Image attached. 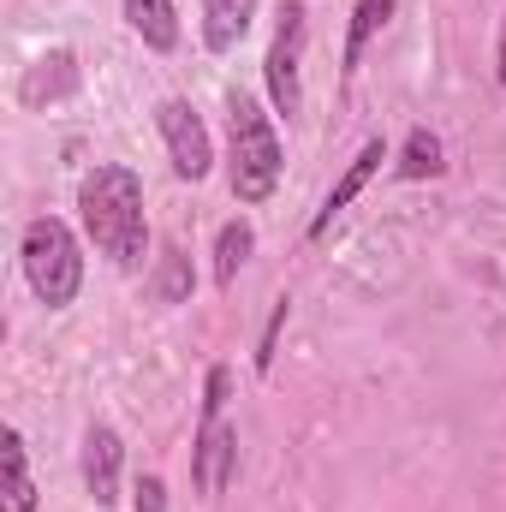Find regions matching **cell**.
<instances>
[{
  "label": "cell",
  "instance_id": "8992f818",
  "mask_svg": "<svg viewBox=\"0 0 506 512\" xmlns=\"http://www.w3.org/2000/svg\"><path fill=\"white\" fill-rule=\"evenodd\" d=\"M155 126H161V143H167V161H173V173L179 179H209V167H215V143H209V126H203V114L185 102V96H167L161 108H155Z\"/></svg>",
  "mask_w": 506,
  "mask_h": 512
},
{
  "label": "cell",
  "instance_id": "ba28073f",
  "mask_svg": "<svg viewBox=\"0 0 506 512\" xmlns=\"http://www.w3.org/2000/svg\"><path fill=\"white\" fill-rule=\"evenodd\" d=\"M381 161H387V143H381V137H370V143L352 155V167L334 179V191L322 197V209H316V221H310V239H328V227H334V221L352 209V197H358V191H364V185L381 173Z\"/></svg>",
  "mask_w": 506,
  "mask_h": 512
},
{
  "label": "cell",
  "instance_id": "6da1fadb",
  "mask_svg": "<svg viewBox=\"0 0 506 512\" xmlns=\"http://www.w3.org/2000/svg\"><path fill=\"white\" fill-rule=\"evenodd\" d=\"M78 215H84V233L90 245L108 256L114 268H143L149 262V221H143V179L120 167V161H102L84 173L78 185Z\"/></svg>",
  "mask_w": 506,
  "mask_h": 512
},
{
  "label": "cell",
  "instance_id": "5b68a950",
  "mask_svg": "<svg viewBox=\"0 0 506 512\" xmlns=\"http://www.w3.org/2000/svg\"><path fill=\"white\" fill-rule=\"evenodd\" d=\"M304 48H310V6L304 0H280L262 78H268L274 114H286V120H298V108H304Z\"/></svg>",
  "mask_w": 506,
  "mask_h": 512
},
{
  "label": "cell",
  "instance_id": "9c48e42d",
  "mask_svg": "<svg viewBox=\"0 0 506 512\" xmlns=\"http://www.w3.org/2000/svg\"><path fill=\"white\" fill-rule=\"evenodd\" d=\"M66 96H78V54H72V48H54V54H42V60L24 72L18 102H24V108H54V102H66Z\"/></svg>",
  "mask_w": 506,
  "mask_h": 512
},
{
  "label": "cell",
  "instance_id": "52a82bcc",
  "mask_svg": "<svg viewBox=\"0 0 506 512\" xmlns=\"http://www.w3.org/2000/svg\"><path fill=\"white\" fill-rule=\"evenodd\" d=\"M120 435L114 423H90L84 429V489L96 507H120Z\"/></svg>",
  "mask_w": 506,
  "mask_h": 512
},
{
  "label": "cell",
  "instance_id": "3957f363",
  "mask_svg": "<svg viewBox=\"0 0 506 512\" xmlns=\"http://www.w3.org/2000/svg\"><path fill=\"white\" fill-rule=\"evenodd\" d=\"M18 262H24L30 292H36L48 310H66V304L78 298V286H84V251H78L72 227L54 221V215H42V221L24 227V239H18Z\"/></svg>",
  "mask_w": 506,
  "mask_h": 512
},
{
  "label": "cell",
  "instance_id": "4fadbf2b",
  "mask_svg": "<svg viewBox=\"0 0 506 512\" xmlns=\"http://www.w3.org/2000/svg\"><path fill=\"white\" fill-rule=\"evenodd\" d=\"M393 12H399V0H358V6H352V30H346V78L364 66V48L393 24Z\"/></svg>",
  "mask_w": 506,
  "mask_h": 512
},
{
  "label": "cell",
  "instance_id": "7c38bea8",
  "mask_svg": "<svg viewBox=\"0 0 506 512\" xmlns=\"http://www.w3.org/2000/svg\"><path fill=\"white\" fill-rule=\"evenodd\" d=\"M0 477H6L0 512H36V483H30V459H24V435L18 429L0 435Z\"/></svg>",
  "mask_w": 506,
  "mask_h": 512
},
{
  "label": "cell",
  "instance_id": "e0dca14e",
  "mask_svg": "<svg viewBox=\"0 0 506 512\" xmlns=\"http://www.w3.org/2000/svg\"><path fill=\"white\" fill-rule=\"evenodd\" d=\"M280 322H286V298L274 304V322H268V334H262V352H256V370H262V376L274 370V334H280Z\"/></svg>",
  "mask_w": 506,
  "mask_h": 512
},
{
  "label": "cell",
  "instance_id": "9a60e30c",
  "mask_svg": "<svg viewBox=\"0 0 506 512\" xmlns=\"http://www.w3.org/2000/svg\"><path fill=\"white\" fill-rule=\"evenodd\" d=\"M441 167H447V161H441V137L417 126L411 137H405V155H399V179H435Z\"/></svg>",
  "mask_w": 506,
  "mask_h": 512
},
{
  "label": "cell",
  "instance_id": "2e32d148",
  "mask_svg": "<svg viewBox=\"0 0 506 512\" xmlns=\"http://www.w3.org/2000/svg\"><path fill=\"white\" fill-rule=\"evenodd\" d=\"M137 512H167V483L161 477H143L137 483Z\"/></svg>",
  "mask_w": 506,
  "mask_h": 512
},
{
  "label": "cell",
  "instance_id": "8fae6325",
  "mask_svg": "<svg viewBox=\"0 0 506 512\" xmlns=\"http://www.w3.org/2000/svg\"><path fill=\"white\" fill-rule=\"evenodd\" d=\"M126 24L143 36V48H155V54L179 48V6L173 0H126Z\"/></svg>",
  "mask_w": 506,
  "mask_h": 512
},
{
  "label": "cell",
  "instance_id": "5bb4252c",
  "mask_svg": "<svg viewBox=\"0 0 506 512\" xmlns=\"http://www.w3.org/2000/svg\"><path fill=\"white\" fill-rule=\"evenodd\" d=\"M251 251H256V227L251 221H227L221 239H215V286H233L239 268L251 262Z\"/></svg>",
  "mask_w": 506,
  "mask_h": 512
},
{
  "label": "cell",
  "instance_id": "277c9868",
  "mask_svg": "<svg viewBox=\"0 0 506 512\" xmlns=\"http://www.w3.org/2000/svg\"><path fill=\"white\" fill-rule=\"evenodd\" d=\"M227 393H233V370L215 364L209 387H203V423H197V447H191V483L203 501H221L227 483L239 477V429L227 423Z\"/></svg>",
  "mask_w": 506,
  "mask_h": 512
},
{
  "label": "cell",
  "instance_id": "30bf717a",
  "mask_svg": "<svg viewBox=\"0 0 506 512\" xmlns=\"http://www.w3.org/2000/svg\"><path fill=\"white\" fill-rule=\"evenodd\" d=\"M256 18V0H203V42L215 54H233Z\"/></svg>",
  "mask_w": 506,
  "mask_h": 512
},
{
  "label": "cell",
  "instance_id": "ac0fdd59",
  "mask_svg": "<svg viewBox=\"0 0 506 512\" xmlns=\"http://www.w3.org/2000/svg\"><path fill=\"white\" fill-rule=\"evenodd\" d=\"M495 72H501V84H506V24H501V48H495Z\"/></svg>",
  "mask_w": 506,
  "mask_h": 512
},
{
  "label": "cell",
  "instance_id": "7a4b0ae2",
  "mask_svg": "<svg viewBox=\"0 0 506 512\" xmlns=\"http://www.w3.org/2000/svg\"><path fill=\"white\" fill-rule=\"evenodd\" d=\"M280 167H286L280 131L262 114V102L251 90H227V185H233V197L245 209L268 203L280 185Z\"/></svg>",
  "mask_w": 506,
  "mask_h": 512
}]
</instances>
